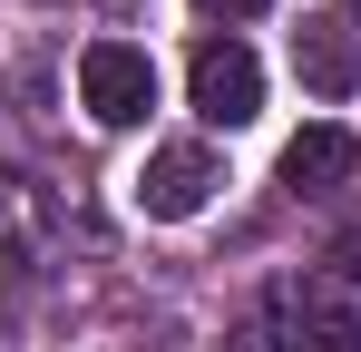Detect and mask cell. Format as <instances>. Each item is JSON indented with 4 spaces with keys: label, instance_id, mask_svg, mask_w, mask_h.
I'll return each mask as SVG.
<instances>
[{
    "label": "cell",
    "instance_id": "obj_7",
    "mask_svg": "<svg viewBox=\"0 0 361 352\" xmlns=\"http://www.w3.org/2000/svg\"><path fill=\"white\" fill-rule=\"evenodd\" d=\"M302 352H361V313H342L332 293L302 303Z\"/></svg>",
    "mask_w": 361,
    "mask_h": 352
},
{
    "label": "cell",
    "instance_id": "obj_6",
    "mask_svg": "<svg viewBox=\"0 0 361 352\" xmlns=\"http://www.w3.org/2000/svg\"><path fill=\"white\" fill-rule=\"evenodd\" d=\"M49 225V206H39V186L30 176H0V254H20V245H39Z\"/></svg>",
    "mask_w": 361,
    "mask_h": 352
},
{
    "label": "cell",
    "instance_id": "obj_8",
    "mask_svg": "<svg viewBox=\"0 0 361 352\" xmlns=\"http://www.w3.org/2000/svg\"><path fill=\"white\" fill-rule=\"evenodd\" d=\"M293 343H302V323L283 313V303H254V313L235 323V352H293Z\"/></svg>",
    "mask_w": 361,
    "mask_h": 352
},
{
    "label": "cell",
    "instance_id": "obj_4",
    "mask_svg": "<svg viewBox=\"0 0 361 352\" xmlns=\"http://www.w3.org/2000/svg\"><path fill=\"white\" fill-rule=\"evenodd\" d=\"M352 176H361V137H352V127H332V117L302 127L293 147H283V186H293V196H342Z\"/></svg>",
    "mask_w": 361,
    "mask_h": 352
},
{
    "label": "cell",
    "instance_id": "obj_3",
    "mask_svg": "<svg viewBox=\"0 0 361 352\" xmlns=\"http://www.w3.org/2000/svg\"><path fill=\"white\" fill-rule=\"evenodd\" d=\"M215 186H225L215 147H205V137H176V147H157V157H147L137 206H147L157 225H185V216H205V196H215Z\"/></svg>",
    "mask_w": 361,
    "mask_h": 352
},
{
    "label": "cell",
    "instance_id": "obj_5",
    "mask_svg": "<svg viewBox=\"0 0 361 352\" xmlns=\"http://www.w3.org/2000/svg\"><path fill=\"white\" fill-rule=\"evenodd\" d=\"M293 69H302V88L342 98V88L361 78V30H342V20H302V30H293Z\"/></svg>",
    "mask_w": 361,
    "mask_h": 352
},
{
    "label": "cell",
    "instance_id": "obj_1",
    "mask_svg": "<svg viewBox=\"0 0 361 352\" xmlns=\"http://www.w3.org/2000/svg\"><path fill=\"white\" fill-rule=\"evenodd\" d=\"M78 98L98 127H137V117L157 108V59L137 49V40H88L78 59Z\"/></svg>",
    "mask_w": 361,
    "mask_h": 352
},
{
    "label": "cell",
    "instance_id": "obj_9",
    "mask_svg": "<svg viewBox=\"0 0 361 352\" xmlns=\"http://www.w3.org/2000/svg\"><path fill=\"white\" fill-rule=\"evenodd\" d=\"M195 10H215V20H254L264 0H195Z\"/></svg>",
    "mask_w": 361,
    "mask_h": 352
},
{
    "label": "cell",
    "instance_id": "obj_2",
    "mask_svg": "<svg viewBox=\"0 0 361 352\" xmlns=\"http://www.w3.org/2000/svg\"><path fill=\"white\" fill-rule=\"evenodd\" d=\"M185 98L205 127H244V117L264 108V59L244 49V40H205L195 69H185Z\"/></svg>",
    "mask_w": 361,
    "mask_h": 352
}]
</instances>
